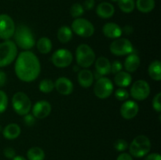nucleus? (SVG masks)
I'll return each instance as SVG.
<instances>
[{
    "mask_svg": "<svg viewBox=\"0 0 161 160\" xmlns=\"http://www.w3.org/2000/svg\"><path fill=\"white\" fill-rule=\"evenodd\" d=\"M14 72L20 81L31 83L39 76L41 72L40 61L33 52L24 50L16 58Z\"/></svg>",
    "mask_w": 161,
    "mask_h": 160,
    "instance_id": "obj_1",
    "label": "nucleus"
},
{
    "mask_svg": "<svg viewBox=\"0 0 161 160\" xmlns=\"http://www.w3.org/2000/svg\"><path fill=\"white\" fill-rule=\"evenodd\" d=\"M13 37L14 38V42L17 46L24 50H30L36 45V39L31 29L25 24H20L16 27Z\"/></svg>",
    "mask_w": 161,
    "mask_h": 160,
    "instance_id": "obj_2",
    "label": "nucleus"
},
{
    "mask_svg": "<svg viewBox=\"0 0 161 160\" xmlns=\"http://www.w3.org/2000/svg\"><path fill=\"white\" fill-rule=\"evenodd\" d=\"M128 147L131 156L135 158H142L150 152L151 141L145 135H138L134 138Z\"/></svg>",
    "mask_w": 161,
    "mask_h": 160,
    "instance_id": "obj_3",
    "label": "nucleus"
},
{
    "mask_svg": "<svg viewBox=\"0 0 161 160\" xmlns=\"http://www.w3.org/2000/svg\"><path fill=\"white\" fill-rule=\"evenodd\" d=\"M17 56V46L12 40L0 43V67H6L14 62Z\"/></svg>",
    "mask_w": 161,
    "mask_h": 160,
    "instance_id": "obj_4",
    "label": "nucleus"
},
{
    "mask_svg": "<svg viewBox=\"0 0 161 160\" xmlns=\"http://www.w3.org/2000/svg\"><path fill=\"white\" fill-rule=\"evenodd\" d=\"M75 60L80 67L83 68L90 67L96 60V55L94 50L87 44L78 45L75 50Z\"/></svg>",
    "mask_w": 161,
    "mask_h": 160,
    "instance_id": "obj_5",
    "label": "nucleus"
},
{
    "mask_svg": "<svg viewBox=\"0 0 161 160\" xmlns=\"http://www.w3.org/2000/svg\"><path fill=\"white\" fill-rule=\"evenodd\" d=\"M12 106L14 111L19 115L24 116L28 114L31 109V102L25 93L19 91L12 97Z\"/></svg>",
    "mask_w": 161,
    "mask_h": 160,
    "instance_id": "obj_6",
    "label": "nucleus"
},
{
    "mask_svg": "<svg viewBox=\"0 0 161 160\" xmlns=\"http://www.w3.org/2000/svg\"><path fill=\"white\" fill-rule=\"evenodd\" d=\"M72 32L83 38H90L94 35V26L91 21L82 17L75 18L71 25Z\"/></svg>",
    "mask_w": 161,
    "mask_h": 160,
    "instance_id": "obj_7",
    "label": "nucleus"
},
{
    "mask_svg": "<svg viewBox=\"0 0 161 160\" xmlns=\"http://www.w3.org/2000/svg\"><path fill=\"white\" fill-rule=\"evenodd\" d=\"M109 50L110 52L115 56H121L133 53L134 46L128 39L118 38L110 44Z\"/></svg>",
    "mask_w": 161,
    "mask_h": 160,
    "instance_id": "obj_8",
    "label": "nucleus"
},
{
    "mask_svg": "<svg viewBox=\"0 0 161 160\" xmlns=\"http://www.w3.org/2000/svg\"><path fill=\"white\" fill-rule=\"evenodd\" d=\"M114 86L111 80L106 77L97 78L94 86V93L99 99H106L113 93Z\"/></svg>",
    "mask_w": 161,
    "mask_h": 160,
    "instance_id": "obj_9",
    "label": "nucleus"
},
{
    "mask_svg": "<svg viewBox=\"0 0 161 160\" xmlns=\"http://www.w3.org/2000/svg\"><path fill=\"white\" fill-rule=\"evenodd\" d=\"M16 24L12 17L8 14H0V39L9 40L15 32Z\"/></svg>",
    "mask_w": 161,
    "mask_h": 160,
    "instance_id": "obj_10",
    "label": "nucleus"
},
{
    "mask_svg": "<svg viewBox=\"0 0 161 160\" xmlns=\"http://www.w3.org/2000/svg\"><path fill=\"white\" fill-rule=\"evenodd\" d=\"M150 86L146 80L139 79L133 83L130 87V95L136 100H144L150 94Z\"/></svg>",
    "mask_w": 161,
    "mask_h": 160,
    "instance_id": "obj_11",
    "label": "nucleus"
},
{
    "mask_svg": "<svg viewBox=\"0 0 161 160\" xmlns=\"http://www.w3.org/2000/svg\"><path fill=\"white\" fill-rule=\"evenodd\" d=\"M73 56L72 53L66 49L57 50L51 56V62L55 67L59 68L67 67L72 64Z\"/></svg>",
    "mask_w": 161,
    "mask_h": 160,
    "instance_id": "obj_12",
    "label": "nucleus"
},
{
    "mask_svg": "<svg viewBox=\"0 0 161 160\" xmlns=\"http://www.w3.org/2000/svg\"><path fill=\"white\" fill-rule=\"evenodd\" d=\"M51 104L47 100H39L31 108L32 115L36 119H42L47 118L51 112Z\"/></svg>",
    "mask_w": 161,
    "mask_h": 160,
    "instance_id": "obj_13",
    "label": "nucleus"
},
{
    "mask_svg": "<svg viewBox=\"0 0 161 160\" xmlns=\"http://www.w3.org/2000/svg\"><path fill=\"white\" fill-rule=\"evenodd\" d=\"M139 111V107L135 100H125L121 105L120 115L124 119L130 120L134 119Z\"/></svg>",
    "mask_w": 161,
    "mask_h": 160,
    "instance_id": "obj_14",
    "label": "nucleus"
},
{
    "mask_svg": "<svg viewBox=\"0 0 161 160\" xmlns=\"http://www.w3.org/2000/svg\"><path fill=\"white\" fill-rule=\"evenodd\" d=\"M54 88L61 95H70L74 89V85L69 78L59 77L54 83Z\"/></svg>",
    "mask_w": 161,
    "mask_h": 160,
    "instance_id": "obj_15",
    "label": "nucleus"
},
{
    "mask_svg": "<svg viewBox=\"0 0 161 160\" xmlns=\"http://www.w3.org/2000/svg\"><path fill=\"white\" fill-rule=\"evenodd\" d=\"M95 74L101 77H105L111 73V62L108 58L100 56L95 60Z\"/></svg>",
    "mask_w": 161,
    "mask_h": 160,
    "instance_id": "obj_16",
    "label": "nucleus"
},
{
    "mask_svg": "<svg viewBox=\"0 0 161 160\" xmlns=\"http://www.w3.org/2000/svg\"><path fill=\"white\" fill-rule=\"evenodd\" d=\"M102 32L108 39H116L120 38L122 35V28L116 23L108 22L106 23L102 28Z\"/></svg>",
    "mask_w": 161,
    "mask_h": 160,
    "instance_id": "obj_17",
    "label": "nucleus"
},
{
    "mask_svg": "<svg viewBox=\"0 0 161 160\" xmlns=\"http://www.w3.org/2000/svg\"><path fill=\"white\" fill-rule=\"evenodd\" d=\"M96 13L102 19H109L114 15L115 8L111 3L103 2L97 5L96 8Z\"/></svg>",
    "mask_w": 161,
    "mask_h": 160,
    "instance_id": "obj_18",
    "label": "nucleus"
},
{
    "mask_svg": "<svg viewBox=\"0 0 161 160\" xmlns=\"http://www.w3.org/2000/svg\"><path fill=\"white\" fill-rule=\"evenodd\" d=\"M94 75L92 72L84 68L80 71L77 75V80L80 86L83 88H90L94 83Z\"/></svg>",
    "mask_w": 161,
    "mask_h": 160,
    "instance_id": "obj_19",
    "label": "nucleus"
},
{
    "mask_svg": "<svg viewBox=\"0 0 161 160\" xmlns=\"http://www.w3.org/2000/svg\"><path fill=\"white\" fill-rule=\"evenodd\" d=\"M140 64H141V59L139 56L136 53H131L127 55L126 57L124 67L127 72L130 73V72H135V71L138 70Z\"/></svg>",
    "mask_w": 161,
    "mask_h": 160,
    "instance_id": "obj_20",
    "label": "nucleus"
},
{
    "mask_svg": "<svg viewBox=\"0 0 161 160\" xmlns=\"http://www.w3.org/2000/svg\"><path fill=\"white\" fill-rule=\"evenodd\" d=\"M3 135L6 139L14 140L17 139L21 133V129L20 125L17 123H9L5 126L3 130Z\"/></svg>",
    "mask_w": 161,
    "mask_h": 160,
    "instance_id": "obj_21",
    "label": "nucleus"
},
{
    "mask_svg": "<svg viewBox=\"0 0 161 160\" xmlns=\"http://www.w3.org/2000/svg\"><path fill=\"white\" fill-rule=\"evenodd\" d=\"M114 83L120 88L128 87L132 83V76L129 72L121 71L115 75Z\"/></svg>",
    "mask_w": 161,
    "mask_h": 160,
    "instance_id": "obj_22",
    "label": "nucleus"
},
{
    "mask_svg": "<svg viewBox=\"0 0 161 160\" xmlns=\"http://www.w3.org/2000/svg\"><path fill=\"white\" fill-rule=\"evenodd\" d=\"M148 73L153 80L160 82L161 80V63L158 60L153 61L149 64Z\"/></svg>",
    "mask_w": 161,
    "mask_h": 160,
    "instance_id": "obj_23",
    "label": "nucleus"
},
{
    "mask_svg": "<svg viewBox=\"0 0 161 160\" xmlns=\"http://www.w3.org/2000/svg\"><path fill=\"white\" fill-rule=\"evenodd\" d=\"M156 6L155 0H137L135 6L139 12L148 13L152 12Z\"/></svg>",
    "mask_w": 161,
    "mask_h": 160,
    "instance_id": "obj_24",
    "label": "nucleus"
},
{
    "mask_svg": "<svg viewBox=\"0 0 161 160\" xmlns=\"http://www.w3.org/2000/svg\"><path fill=\"white\" fill-rule=\"evenodd\" d=\"M36 47L38 51L42 54H47L50 53L53 47L51 40L47 37H42L36 42Z\"/></svg>",
    "mask_w": 161,
    "mask_h": 160,
    "instance_id": "obj_25",
    "label": "nucleus"
},
{
    "mask_svg": "<svg viewBox=\"0 0 161 160\" xmlns=\"http://www.w3.org/2000/svg\"><path fill=\"white\" fill-rule=\"evenodd\" d=\"M72 35H73V32L70 27L64 25V26H61L58 29L57 36H58V39L59 40V42L63 44H65L72 39Z\"/></svg>",
    "mask_w": 161,
    "mask_h": 160,
    "instance_id": "obj_26",
    "label": "nucleus"
},
{
    "mask_svg": "<svg viewBox=\"0 0 161 160\" xmlns=\"http://www.w3.org/2000/svg\"><path fill=\"white\" fill-rule=\"evenodd\" d=\"M28 160H44L45 152L41 147H32L27 152Z\"/></svg>",
    "mask_w": 161,
    "mask_h": 160,
    "instance_id": "obj_27",
    "label": "nucleus"
},
{
    "mask_svg": "<svg viewBox=\"0 0 161 160\" xmlns=\"http://www.w3.org/2000/svg\"><path fill=\"white\" fill-rule=\"evenodd\" d=\"M117 3L120 10L125 13H130L135 8V0H119Z\"/></svg>",
    "mask_w": 161,
    "mask_h": 160,
    "instance_id": "obj_28",
    "label": "nucleus"
},
{
    "mask_svg": "<svg viewBox=\"0 0 161 160\" xmlns=\"http://www.w3.org/2000/svg\"><path fill=\"white\" fill-rule=\"evenodd\" d=\"M39 89L43 93H50L54 89V83L50 78H44L39 83Z\"/></svg>",
    "mask_w": 161,
    "mask_h": 160,
    "instance_id": "obj_29",
    "label": "nucleus"
},
{
    "mask_svg": "<svg viewBox=\"0 0 161 160\" xmlns=\"http://www.w3.org/2000/svg\"><path fill=\"white\" fill-rule=\"evenodd\" d=\"M84 10L83 5L80 3H74L70 8V14L73 18H79L84 13Z\"/></svg>",
    "mask_w": 161,
    "mask_h": 160,
    "instance_id": "obj_30",
    "label": "nucleus"
},
{
    "mask_svg": "<svg viewBox=\"0 0 161 160\" xmlns=\"http://www.w3.org/2000/svg\"><path fill=\"white\" fill-rule=\"evenodd\" d=\"M115 97L118 100H120V101H125L130 97V93H128V91L127 89H125L124 88H120L116 89L115 91Z\"/></svg>",
    "mask_w": 161,
    "mask_h": 160,
    "instance_id": "obj_31",
    "label": "nucleus"
},
{
    "mask_svg": "<svg viewBox=\"0 0 161 160\" xmlns=\"http://www.w3.org/2000/svg\"><path fill=\"white\" fill-rule=\"evenodd\" d=\"M8 97L6 93L0 89V114L4 112L8 107Z\"/></svg>",
    "mask_w": 161,
    "mask_h": 160,
    "instance_id": "obj_32",
    "label": "nucleus"
},
{
    "mask_svg": "<svg viewBox=\"0 0 161 160\" xmlns=\"http://www.w3.org/2000/svg\"><path fill=\"white\" fill-rule=\"evenodd\" d=\"M128 143L124 139H118L114 142V148L117 152H123L128 148Z\"/></svg>",
    "mask_w": 161,
    "mask_h": 160,
    "instance_id": "obj_33",
    "label": "nucleus"
},
{
    "mask_svg": "<svg viewBox=\"0 0 161 160\" xmlns=\"http://www.w3.org/2000/svg\"><path fill=\"white\" fill-rule=\"evenodd\" d=\"M160 99H161V93H157L155 96H154L152 101L153 108V109L158 113H160L161 111Z\"/></svg>",
    "mask_w": 161,
    "mask_h": 160,
    "instance_id": "obj_34",
    "label": "nucleus"
},
{
    "mask_svg": "<svg viewBox=\"0 0 161 160\" xmlns=\"http://www.w3.org/2000/svg\"><path fill=\"white\" fill-rule=\"evenodd\" d=\"M123 68V64L119 61H114L111 64V72L114 75L121 72Z\"/></svg>",
    "mask_w": 161,
    "mask_h": 160,
    "instance_id": "obj_35",
    "label": "nucleus"
},
{
    "mask_svg": "<svg viewBox=\"0 0 161 160\" xmlns=\"http://www.w3.org/2000/svg\"><path fill=\"white\" fill-rule=\"evenodd\" d=\"M24 116H25V118H24V122H25V123L28 126H32L35 124V122H36V118L34 117V115L32 114H29L28 113V114L25 115Z\"/></svg>",
    "mask_w": 161,
    "mask_h": 160,
    "instance_id": "obj_36",
    "label": "nucleus"
},
{
    "mask_svg": "<svg viewBox=\"0 0 161 160\" xmlns=\"http://www.w3.org/2000/svg\"><path fill=\"white\" fill-rule=\"evenodd\" d=\"M3 154H4L5 157L9 158V159H13V158L16 156L15 150H14L13 147H6V148L4 149V151H3Z\"/></svg>",
    "mask_w": 161,
    "mask_h": 160,
    "instance_id": "obj_37",
    "label": "nucleus"
},
{
    "mask_svg": "<svg viewBox=\"0 0 161 160\" xmlns=\"http://www.w3.org/2000/svg\"><path fill=\"white\" fill-rule=\"evenodd\" d=\"M95 6V1L94 0H86L83 3V7L86 10H91Z\"/></svg>",
    "mask_w": 161,
    "mask_h": 160,
    "instance_id": "obj_38",
    "label": "nucleus"
},
{
    "mask_svg": "<svg viewBox=\"0 0 161 160\" xmlns=\"http://www.w3.org/2000/svg\"><path fill=\"white\" fill-rule=\"evenodd\" d=\"M145 160H161V156L159 153H151L146 155Z\"/></svg>",
    "mask_w": 161,
    "mask_h": 160,
    "instance_id": "obj_39",
    "label": "nucleus"
},
{
    "mask_svg": "<svg viewBox=\"0 0 161 160\" xmlns=\"http://www.w3.org/2000/svg\"><path fill=\"white\" fill-rule=\"evenodd\" d=\"M116 160H133V158H132V156L130 154L122 152L120 155H118Z\"/></svg>",
    "mask_w": 161,
    "mask_h": 160,
    "instance_id": "obj_40",
    "label": "nucleus"
},
{
    "mask_svg": "<svg viewBox=\"0 0 161 160\" xmlns=\"http://www.w3.org/2000/svg\"><path fill=\"white\" fill-rule=\"evenodd\" d=\"M6 82V75L3 71L0 70V88L3 87Z\"/></svg>",
    "mask_w": 161,
    "mask_h": 160,
    "instance_id": "obj_41",
    "label": "nucleus"
},
{
    "mask_svg": "<svg viewBox=\"0 0 161 160\" xmlns=\"http://www.w3.org/2000/svg\"><path fill=\"white\" fill-rule=\"evenodd\" d=\"M134 31V28L131 25H126L122 28V32L125 35H130Z\"/></svg>",
    "mask_w": 161,
    "mask_h": 160,
    "instance_id": "obj_42",
    "label": "nucleus"
},
{
    "mask_svg": "<svg viewBox=\"0 0 161 160\" xmlns=\"http://www.w3.org/2000/svg\"><path fill=\"white\" fill-rule=\"evenodd\" d=\"M12 160H27V159L25 158H24L23 156H20V155H16Z\"/></svg>",
    "mask_w": 161,
    "mask_h": 160,
    "instance_id": "obj_43",
    "label": "nucleus"
},
{
    "mask_svg": "<svg viewBox=\"0 0 161 160\" xmlns=\"http://www.w3.org/2000/svg\"><path fill=\"white\" fill-rule=\"evenodd\" d=\"M112 2H113V3H117L118 1H119V0H111Z\"/></svg>",
    "mask_w": 161,
    "mask_h": 160,
    "instance_id": "obj_44",
    "label": "nucleus"
},
{
    "mask_svg": "<svg viewBox=\"0 0 161 160\" xmlns=\"http://www.w3.org/2000/svg\"><path fill=\"white\" fill-rule=\"evenodd\" d=\"M1 131H3V130H2V127H1V125H0V132Z\"/></svg>",
    "mask_w": 161,
    "mask_h": 160,
    "instance_id": "obj_45",
    "label": "nucleus"
}]
</instances>
